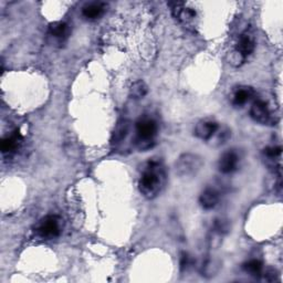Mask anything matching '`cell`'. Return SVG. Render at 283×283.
I'll return each mask as SVG.
<instances>
[{"label": "cell", "mask_w": 283, "mask_h": 283, "mask_svg": "<svg viewBox=\"0 0 283 283\" xmlns=\"http://www.w3.org/2000/svg\"><path fill=\"white\" fill-rule=\"evenodd\" d=\"M166 183V173L158 158H152L145 164L138 180V188L144 197L153 199L163 191Z\"/></svg>", "instance_id": "1"}, {"label": "cell", "mask_w": 283, "mask_h": 283, "mask_svg": "<svg viewBox=\"0 0 283 283\" xmlns=\"http://www.w3.org/2000/svg\"><path fill=\"white\" fill-rule=\"evenodd\" d=\"M157 130L156 121L151 117H142L137 121L135 145L139 151H147L154 146Z\"/></svg>", "instance_id": "2"}, {"label": "cell", "mask_w": 283, "mask_h": 283, "mask_svg": "<svg viewBox=\"0 0 283 283\" xmlns=\"http://www.w3.org/2000/svg\"><path fill=\"white\" fill-rule=\"evenodd\" d=\"M204 166V160L199 155L185 153L178 157L175 168L176 174L181 178H193L200 172Z\"/></svg>", "instance_id": "3"}, {"label": "cell", "mask_w": 283, "mask_h": 283, "mask_svg": "<svg viewBox=\"0 0 283 283\" xmlns=\"http://www.w3.org/2000/svg\"><path fill=\"white\" fill-rule=\"evenodd\" d=\"M62 222L60 217L55 215L46 216L40 220L35 227V231L40 238L53 239L57 238L61 233Z\"/></svg>", "instance_id": "4"}, {"label": "cell", "mask_w": 283, "mask_h": 283, "mask_svg": "<svg viewBox=\"0 0 283 283\" xmlns=\"http://www.w3.org/2000/svg\"><path fill=\"white\" fill-rule=\"evenodd\" d=\"M250 115L255 122L261 124H269L272 122L271 113L269 111L268 104L261 99H257L253 102L250 110Z\"/></svg>", "instance_id": "5"}, {"label": "cell", "mask_w": 283, "mask_h": 283, "mask_svg": "<svg viewBox=\"0 0 283 283\" xmlns=\"http://www.w3.org/2000/svg\"><path fill=\"white\" fill-rule=\"evenodd\" d=\"M218 130L219 125L215 121H201L195 127V135L200 139L208 140L217 133Z\"/></svg>", "instance_id": "6"}, {"label": "cell", "mask_w": 283, "mask_h": 283, "mask_svg": "<svg viewBox=\"0 0 283 283\" xmlns=\"http://www.w3.org/2000/svg\"><path fill=\"white\" fill-rule=\"evenodd\" d=\"M239 157L238 154L234 151H228L222 154V156L219 159V171L222 174H230L237 170Z\"/></svg>", "instance_id": "7"}, {"label": "cell", "mask_w": 283, "mask_h": 283, "mask_svg": "<svg viewBox=\"0 0 283 283\" xmlns=\"http://www.w3.org/2000/svg\"><path fill=\"white\" fill-rule=\"evenodd\" d=\"M48 35L56 40L59 43H63L70 35L69 26L63 21L52 22L49 26Z\"/></svg>", "instance_id": "8"}, {"label": "cell", "mask_w": 283, "mask_h": 283, "mask_svg": "<svg viewBox=\"0 0 283 283\" xmlns=\"http://www.w3.org/2000/svg\"><path fill=\"white\" fill-rule=\"evenodd\" d=\"M22 143V135L19 131H15L11 133L9 136L3 138L2 144H0V148L4 154H11L18 151Z\"/></svg>", "instance_id": "9"}, {"label": "cell", "mask_w": 283, "mask_h": 283, "mask_svg": "<svg viewBox=\"0 0 283 283\" xmlns=\"http://www.w3.org/2000/svg\"><path fill=\"white\" fill-rule=\"evenodd\" d=\"M219 193L215 188H206L200 195L199 203L204 209L210 210L217 206V204L219 203Z\"/></svg>", "instance_id": "10"}, {"label": "cell", "mask_w": 283, "mask_h": 283, "mask_svg": "<svg viewBox=\"0 0 283 283\" xmlns=\"http://www.w3.org/2000/svg\"><path fill=\"white\" fill-rule=\"evenodd\" d=\"M254 96V90L252 87L249 86H240L238 87L237 90H235L233 98H232V103L235 106H241L246 104L247 102L251 100V98H253Z\"/></svg>", "instance_id": "11"}, {"label": "cell", "mask_w": 283, "mask_h": 283, "mask_svg": "<svg viewBox=\"0 0 283 283\" xmlns=\"http://www.w3.org/2000/svg\"><path fill=\"white\" fill-rule=\"evenodd\" d=\"M254 46L255 43L251 37H249L248 35H242L237 43V46H235V51H237L242 58L246 59L254 51Z\"/></svg>", "instance_id": "12"}, {"label": "cell", "mask_w": 283, "mask_h": 283, "mask_svg": "<svg viewBox=\"0 0 283 283\" xmlns=\"http://www.w3.org/2000/svg\"><path fill=\"white\" fill-rule=\"evenodd\" d=\"M104 12V6L101 3H93L90 5H86L83 10L82 15L84 18L89 20H96L103 15Z\"/></svg>", "instance_id": "13"}, {"label": "cell", "mask_w": 283, "mask_h": 283, "mask_svg": "<svg viewBox=\"0 0 283 283\" xmlns=\"http://www.w3.org/2000/svg\"><path fill=\"white\" fill-rule=\"evenodd\" d=\"M244 269L247 273H249L251 277L254 278H261L262 273H264V265L260 260L257 259H252L249 260L248 262L244 265Z\"/></svg>", "instance_id": "14"}, {"label": "cell", "mask_w": 283, "mask_h": 283, "mask_svg": "<svg viewBox=\"0 0 283 283\" xmlns=\"http://www.w3.org/2000/svg\"><path fill=\"white\" fill-rule=\"evenodd\" d=\"M148 92V86L147 84L144 82L143 80H138L136 82H134L130 89V96L135 99H143Z\"/></svg>", "instance_id": "15"}, {"label": "cell", "mask_w": 283, "mask_h": 283, "mask_svg": "<svg viewBox=\"0 0 283 283\" xmlns=\"http://www.w3.org/2000/svg\"><path fill=\"white\" fill-rule=\"evenodd\" d=\"M130 132V124L129 122H126V121H123V122L119 123V125L116 126L115 131H114L113 134V143H121L123 139H125V137L127 136V134Z\"/></svg>", "instance_id": "16"}, {"label": "cell", "mask_w": 283, "mask_h": 283, "mask_svg": "<svg viewBox=\"0 0 283 283\" xmlns=\"http://www.w3.org/2000/svg\"><path fill=\"white\" fill-rule=\"evenodd\" d=\"M219 262L213 259H208L205 264L203 265V275L207 278H210L216 275V273L219 270Z\"/></svg>", "instance_id": "17"}, {"label": "cell", "mask_w": 283, "mask_h": 283, "mask_svg": "<svg viewBox=\"0 0 283 283\" xmlns=\"http://www.w3.org/2000/svg\"><path fill=\"white\" fill-rule=\"evenodd\" d=\"M281 153H282V148L280 146H272V147H267L264 151L265 156L268 160H271L274 164V160L277 158L281 157Z\"/></svg>", "instance_id": "18"}, {"label": "cell", "mask_w": 283, "mask_h": 283, "mask_svg": "<svg viewBox=\"0 0 283 283\" xmlns=\"http://www.w3.org/2000/svg\"><path fill=\"white\" fill-rule=\"evenodd\" d=\"M229 229H230V227H229V221L228 220H225V219H217L215 221L214 224V230L219 233V234H224L226 232L229 231Z\"/></svg>", "instance_id": "19"}, {"label": "cell", "mask_w": 283, "mask_h": 283, "mask_svg": "<svg viewBox=\"0 0 283 283\" xmlns=\"http://www.w3.org/2000/svg\"><path fill=\"white\" fill-rule=\"evenodd\" d=\"M191 257L187 252H181L180 254V268L181 270H186V269L191 266Z\"/></svg>", "instance_id": "20"}, {"label": "cell", "mask_w": 283, "mask_h": 283, "mask_svg": "<svg viewBox=\"0 0 283 283\" xmlns=\"http://www.w3.org/2000/svg\"><path fill=\"white\" fill-rule=\"evenodd\" d=\"M262 277H265V280H266V281L272 282V281H274L275 279H277L278 274H277V271L272 270V269H270V270H268L267 272L262 273Z\"/></svg>", "instance_id": "21"}]
</instances>
